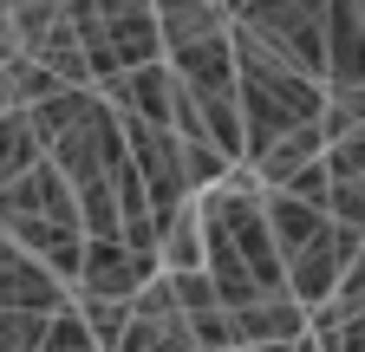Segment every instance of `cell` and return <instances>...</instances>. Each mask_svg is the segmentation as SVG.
<instances>
[{"instance_id":"obj_1","label":"cell","mask_w":365,"mask_h":352,"mask_svg":"<svg viewBox=\"0 0 365 352\" xmlns=\"http://www.w3.org/2000/svg\"><path fill=\"white\" fill-rule=\"evenodd\" d=\"M228 39H235V92H242V138H248L242 163H255L274 138H287L294 124H313L327 111V85L287 66L281 53H267L261 39H248L235 20H228Z\"/></svg>"},{"instance_id":"obj_2","label":"cell","mask_w":365,"mask_h":352,"mask_svg":"<svg viewBox=\"0 0 365 352\" xmlns=\"http://www.w3.org/2000/svg\"><path fill=\"white\" fill-rule=\"evenodd\" d=\"M66 14H72V33L85 46L91 85L163 59V26H157L150 0H66Z\"/></svg>"},{"instance_id":"obj_3","label":"cell","mask_w":365,"mask_h":352,"mask_svg":"<svg viewBox=\"0 0 365 352\" xmlns=\"http://www.w3.org/2000/svg\"><path fill=\"white\" fill-rule=\"evenodd\" d=\"M228 20L248 39H261L267 53H281L287 66L327 85V0H235Z\"/></svg>"},{"instance_id":"obj_4","label":"cell","mask_w":365,"mask_h":352,"mask_svg":"<svg viewBox=\"0 0 365 352\" xmlns=\"http://www.w3.org/2000/svg\"><path fill=\"white\" fill-rule=\"evenodd\" d=\"M7 14H14V46L26 59H39L46 72H59L66 85H91V66H85V46L72 33L66 0H7Z\"/></svg>"},{"instance_id":"obj_5","label":"cell","mask_w":365,"mask_h":352,"mask_svg":"<svg viewBox=\"0 0 365 352\" xmlns=\"http://www.w3.org/2000/svg\"><path fill=\"white\" fill-rule=\"evenodd\" d=\"M359 248H365V229L327 222V229H319V242H307V248L287 261V294L307 306V314H313V306H327V300L339 294V281L352 274Z\"/></svg>"},{"instance_id":"obj_6","label":"cell","mask_w":365,"mask_h":352,"mask_svg":"<svg viewBox=\"0 0 365 352\" xmlns=\"http://www.w3.org/2000/svg\"><path fill=\"white\" fill-rule=\"evenodd\" d=\"M157 274H163V268H157V254L130 248V242H118V235H91V242H85V268H78V287H72V294H85V300H137Z\"/></svg>"},{"instance_id":"obj_7","label":"cell","mask_w":365,"mask_h":352,"mask_svg":"<svg viewBox=\"0 0 365 352\" xmlns=\"http://www.w3.org/2000/svg\"><path fill=\"white\" fill-rule=\"evenodd\" d=\"M319 157H327V124L313 118V124H294L287 138H274V144L248 163V176H255L261 190H281L294 170H307V163H319Z\"/></svg>"},{"instance_id":"obj_8","label":"cell","mask_w":365,"mask_h":352,"mask_svg":"<svg viewBox=\"0 0 365 352\" xmlns=\"http://www.w3.org/2000/svg\"><path fill=\"white\" fill-rule=\"evenodd\" d=\"M267 339H307V306L294 294H267L255 306H235V346H267Z\"/></svg>"},{"instance_id":"obj_9","label":"cell","mask_w":365,"mask_h":352,"mask_svg":"<svg viewBox=\"0 0 365 352\" xmlns=\"http://www.w3.org/2000/svg\"><path fill=\"white\" fill-rule=\"evenodd\" d=\"M261 209H267V229H274V248H281V261H294L307 242H319V229L333 222L327 209H313L287 190H261Z\"/></svg>"},{"instance_id":"obj_10","label":"cell","mask_w":365,"mask_h":352,"mask_svg":"<svg viewBox=\"0 0 365 352\" xmlns=\"http://www.w3.org/2000/svg\"><path fill=\"white\" fill-rule=\"evenodd\" d=\"M150 7H157V26H163V53L190 46V39H209V33H228L222 0H150Z\"/></svg>"},{"instance_id":"obj_11","label":"cell","mask_w":365,"mask_h":352,"mask_svg":"<svg viewBox=\"0 0 365 352\" xmlns=\"http://www.w3.org/2000/svg\"><path fill=\"white\" fill-rule=\"evenodd\" d=\"M157 268H163V274L202 268V209H196V202L163 222V235H157Z\"/></svg>"},{"instance_id":"obj_12","label":"cell","mask_w":365,"mask_h":352,"mask_svg":"<svg viewBox=\"0 0 365 352\" xmlns=\"http://www.w3.org/2000/svg\"><path fill=\"white\" fill-rule=\"evenodd\" d=\"M39 157H46V144L33 138L26 111H7V118H0V190H7L14 176H26V170H33Z\"/></svg>"},{"instance_id":"obj_13","label":"cell","mask_w":365,"mask_h":352,"mask_svg":"<svg viewBox=\"0 0 365 352\" xmlns=\"http://www.w3.org/2000/svg\"><path fill=\"white\" fill-rule=\"evenodd\" d=\"M7 92H14V111H33V105H46V98H59L66 78L46 72V66L26 59V53H14V59H7Z\"/></svg>"},{"instance_id":"obj_14","label":"cell","mask_w":365,"mask_h":352,"mask_svg":"<svg viewBox=\"0 0 365 352\" xmlns=\"http://www.w3.org/2000/svg\"><path fill=\"white\" fill-rule=\"evenodd\" d=\"M72 300H78V314H85L91 346H98V352H118V339L130 326V300H85V294H72Z\"/></svg>"},{"instance_id":"obj_15","label":"cell","mask_w":365,"mask_h":352,"mask_svg":"<svg viewBox=\"0 0 365 352\" xmlns=\"http://www.w3.org/2000/svg\"><path fill=\"white\" fill-rule=\"evenodd\" d=\"M307 333L319 352H365V306L359 314H307Z\"/></svg>"},{"instance_id":"obj_16","label":"cell","mask_w":365,"mask_h":352,"mask_svg":"<svg viewBox=\"0 0 365 352\" xmlns=\"http://www.w3.org/2000/svg\"><path fill=\"white\" fill-rule=\"evenodd\" d=\"M78 222H85V242H91V235H118V196H111V176H98V183H78Z\"/></svg>"},{"instance_id":"obj_17","label":"cell","mask_w":365,"mask_h":352,"mask_svg":"<svg viewBox=\"0 0 365 352\" xmlns=\"http://www.w3.org/2000/svg\"><path fill=\"white\" fill-rule=\"evenodd\" d=\"M46 339V314H14L0 306V352H39Z\"/></svg>"},{"instance_id":"obj_18","label":"cell","mask_w":365,"mask_h":352,"mask_svg":"<svg viewBox=\"0 0 365 352\" xmlns=\"http://www.w3.org/2000/svg\"><path fill=\"white\" fill-rule=\"evenodd\" d=\"M281 190H287V196H300V202H313V209H327V196H333V170H327V157L307 163V170H294Z\"/></svg>"},{"instance_id":"obj_19","label":"cell","mask_w":365,"mask_h":352,"mask_svg":"<svg viewBox=\"0 0 365 352\" xmlns=\"http://www.w3.org/2000/svg\"><path fill=\"white\" fill-rule=\"evenodd\" d=\"M228 352H294L287 339H267V346H228Z\"/></svg>"},{"instance_id":"obj_20","label":"cell","mask_w":365,"mask_h":352,"mask_svg":"<svg viewBox=\"0 0 365 352\" xmlns=\"http://www.w3.org/2000/svg\"><path fill=\"white\" fill-rule=\"evenodd\" d=\"M14 254H20V242H14L7 229H0V268H7V261H14Z\"/></svg>"},{"instance_id":"obj_21","label":"cell","mask_w":365,"mask_h":352,"mask_svg":"<svg viewBox=\"0 0 365 352\" xmlns=\"http://www.w3.org/2000/svg\"><path fill=\"white\" fill-rule=\"evenodd\" d=\"M294 352H319V339H313V333H307V339H294Z\"/></svg>"},{"instance_id":"obj_22","label":"cell","mask_w":365,"mask_h":352,"mask_svg":"<svg viewBox=\"0 0 365 352\" xmlns=\"http://www.w3.org/2000/svg\"><path fill=\"white\" fill-rule=\"evenodd\" d=\"M228 7H235V0H228Z\"/></svg>"},{"instance_id":"obj_23","label":"cell","mask_w":365,"mask_h":352,"mask_svg":"<svg viewBox=\"0 0 365 352\" xmlns=\"http://www.w3.org/2000/svg\"><path fill=\"white\" fill-rule=\"evenodd\" d=\"M222 7H228V0H222Z\"/></svg>"},{"instance_id":"obj_24","label":"cell","mask_w":365,"mask_h":352,"mask_svg":"<svg viewBox=\"0 0 365 352\" xmlns=\"http://www.w3.org/2000/svg\"><path fill=\"white\" fill-rule=\"evenodd\" d=\"M91 352H98V346H91Z\"/></svg>"}]
</instances>
